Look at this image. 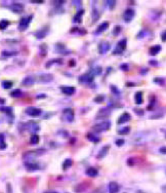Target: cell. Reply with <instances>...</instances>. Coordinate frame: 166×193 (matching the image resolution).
<instances>
[{
  "mask_svg": "<svg viewBox=\"0 0 166 193\" xmlns=\"http://www.w3.org/2000/svg\"><path fill=\"white\" fill-rule=\"evenodd\" d=\"M45 153V149H36V150H30V151H27L26 153H24L23 155V158L24 160H25L26 162L28 161V160H30V161H32V160H34L36 157H38V156H41L43 155V154Z\"/></svg>",
  "mask_w": 166,
  "mask_h": 193,
  "instance_id": "cell-1",
  "label": "cell"
},
{
  "mask_svg": "<svg viewBox=\"0 0 166 193\" xmlns=\"http://www.w3.org/2000/svg\"><path fill=\"white\" fill-rule=\"evenodd\" d=\"M110 127H111V122L108 121V120H105V121H102V122H99V123L95 124L92 127V130H93V132L99 134V132H106V130H108Z\"/></svg>",
  "mask_w": 166,
  "mask_h": 193,
  "instance_id": "cell-2",
  "label": "cell"
},
{
  "mask_svg": "<svg viewBox=\"0 0 166 193\" xmlns=\"http://www.w3.org/2000/svg\"><path fill=\"white\" fill-rule=\"evenodd\" d=\"M148 132H137L134 135V137L132 138V142L133 144H144V143L147 142L149 139H148Z\"/></svg>",
  "mask_w": 166,
  "mask_h": 193,
  "instance_id": "cell-3",
  "label": "cell"
},
{
  "mask_svg": "<svg viewBox=\"0 0 166 193\" xmlns=\"http://www.w3.org/2000/svg\"><path fill=\"white\" fill-rule=\"evenodd\" d=\"M126 45H127V40L126 39L120 40V41L117 43V45H116V47H115V49H114L113 54H114V55H121V54L123 53L124 51H125Z\"/></svg>",
  "mask_w": 166,
  "mask_h": 193,
  "instance_id": "cell-4",
  "label": "cell"
},
{
  "mask_svg": "<svg viewBox=\"0 0 166 193\" xmlns=\"http://www.w3.org/2000/svg\"><path fill=\"white\" fill-rule=\"evenodd\" d=\"M74 116H75V113H74L73 109L71 108H67L63 111V114H62V117H63V120L67 122H72L74 120Z\"/></svg>",
  "mask_w": 166,
  "mask_h": 193,
  "instance_id": "cell-5",
  "label": "cell"
},
{
  "mask_svg": "<svg viewBox=\"0 0 166 193\" xmlns=\"http://www.w3.org/2000/svg\"><path fill=\"white\" fill-rule=\"evenodd\" d=\"M32 21V15H29L27 18H23L19 23V30L20 31H25L28 27H29L30 23Z\"/></svg>",
  "mask_w": 166,
  "mask_h": 193,
  "instance_id": "cell-6",
  "label": "cell"
},
{
  "mask_svg": "<svg viewBox=\"0 0 166 193\" xmlns=\"http://www.w3.org/2000/svg\"><path fill=\"white\" fill-rule=\"evenodd\" d=\"M92 81H93V75L90 72L83 74V75L79 77V82H81V83H83V84H89Z\"/></svg>",
  "mask_w": 166,
  "mask_h": 193,
  "instance_id": "cell-7",
  "label": "cell"
},
{
  "mask_svg": "<svg viewBox=\"0 0 166 193\" xmlns=\"http://www.w3.org/2000/svg\"><path fill=\"white\" fill-rule=\"evenodd\" d=\"M134 15H135V11H133V9H131V8H128V9H126V11H124L123 20L126 22V23H129V22H131L133 20Z\"/></svg>",
  "mask_w": 166,
  "mask_h": 193,
  "instance_id": "cell-8",
  "label": "cell"
},
{
  "mask_svg": "<svg viewBox=\"0 0 166 193\" xmlns=\"http://www.w3.org/2000/svg\"><path fill=\"white\" fill-rule=\"evenodd\" d=\"M110 48H111V45L108 41H103L99 43V51L101 55H104V54L108 53L110 51Z\"/></svg>",
  "mask_w": 166,
  "mask_h": 193,
  "instance_id": "cell-9",
  "label": "cell"
},
{
  "mask_svg": "<svg viewBox=\"0 0 166 193\" xmlns=\"http://www.w3.org/2000/svg\"><path fill=\"white\" fill-rule=\"evenodd\" d=\"M26 113L29 116H33V117H36V116H39L40 114L42 113V111L39 109V108H35V107H29L26 109Z\"/></svg>",
  "mask_w": 166,
  "mask_h": 193,
  "instance_id": "cell-10",
  "label": "cell"
},
{
  "mask_svg": "<svg viewBox=\"0 0 166 193\" xmlns=\"http://www.w3.org/2000/svg\"><path fill=\"white\" fill-rule=\"evenodd\" d=\"M9 8H11L13 13H23V11H24V5L21 4V3H19V2H13V4L9 6Z\"/></svg>",
  "mask_w": 166,
  "mask_h": 193,
  "instance_id": "cell-11",
  "label": "cell"
},
{
  "mask_svg": "<svg viewBox=\"0 0 166 193\" xmlns=\"http://www.w3.org/2000/svg\"><path fill=\"white\" fill-rule=\"evenodd\" d=\"M38 80L42 83H47V82H50L53 80V76L51 74H41V75L38 77Z\"/></svg>",
  "mask_w": 166,
  "mask_h": 193,
  "instance_id": "cell-12",
  "label": "cell"
},
{
  "mask_svg": "<svg viewBox=\"0 0 166 193\" xmlns=\"http://www.w3.org/2000/svg\"><path fill=\"white\" fill-rule=\"evenodd\" d=\"M61 90L63 94H67V96H72V94H75L76 88L74 86H62Z\"/></svg>",
  "mask_w": 166,
  "mask_h": 193,
  "instance_id": "cell-13",
  "label": "cell"
},
{
  "mask_svg": "<svg viewBox=\"0 0 166 193\" xmlns=\"http://www.w3.org/2000/svg\"><path fill=\"white\" fill-rule=\"evenodd\" d=\"M130 118H131L130 114L127 113V112H125V113H123V114H122V115L119 117V119H118L117 123H118V124H123V123H125V122L129 121V120H130Z\"/></svg>",
  "mask_w": 166,
  "mask_h": 193,
  "instance_id": "cell-14",
  "label": "cell"
},
{
  "mask_svg": "<svg viewBox=\"0 0 166 193\" xmlns=\"http://www.w3.org/2000/svg\"><path fill=\"white\" fill-rule=\"evenodd\" d=\"M47 32H48V28L47 27H44V28H42V29H40L39 31H37L35 33L36 38H38V39H42V38H44L45 36H46Z\"/></svg>",
  "mask_w": 166,
  "mask_h": 193,
  "instance_id": "cell-15",
  "label": "cell"
},
{
  "mask_svg": "<svg viewBox=\"0 0 166 193\" xmlns=\"http://www.w3.org/2000/svg\"><path fill=\"white\" fill-rule=\"evenodd\" d=\"M34 83H35V78H34L33 76H27V77H25V79L22 81V84H23L24 86H31V85H33Z\"/></svg>",
  "mask_w": 166,
  "mask_h": 193,
  "instance_id": "cell-16",
  "label": "cell"
},
{
  "mask_svg": "<svg viewBox=\"0 0 166 193\" xmlns=\"http://www.w3.org/2000/svg\"><path fill=\"white\" fill-rule=\"evenodd\" d=\"M109 28V23L108 22H104V23H102L101 25L97 27V29L95 30V34H101V33H103V32H105L106 30Z\"/></svg>",
  "mask_w": 166,
  "mask_h": 193,
  "instance_id": "cell-17",
  "label": "cell"
},
{
  "mask_svg": "<svg viewBox=\"0 0 166 193\" xmlns=\"http://www.w3.org/2000/svg\"><path fill=\"white\" fill-rule=\"evenodd\" d=\"M109 150H110V146H105V147H103L101 150H99V154L97 155V159H102V158H104L108 154V151H109Z\"/></svg>",
  "mask_w": 166,
  "mask_h": 193,
  "instance_id": "cell-18",
  "label": "cell"
},
{
  "mask_svg": "<svg viewBox=\"0 0 166 193\" xmlns=\"http://www.w3.org/2000/svg\"><path fill=\"white\" fill-rule=\"evenodd\" d=\"M119 185L116 182H111L109 184V193H118L119 192Z\"/></svg>",
  "mask_w": 166,
  "mask_h": 193,
  "instance_id": "cell-19",
  "label": "cell"
},
{
  "mask_svg": "<svg viewBox=\"0 0 166 193\" xmlns=\"http://www.w3.org/2000/svg\"><path fill=\"white\" fill-rule=\"evenodd\" d=\"M25 166L28 170H31V172H33V170H38L40 168V166H38L37 163H34V162H32V161L25 162Z\"/></svg>",
  "mask_w": 166,
  "mask_h": 193,
  "instance_id": "cell-20",
  "label": "cell"
},
{
  "mask_svg": "<svg viewBox=\"0 0 166 193\" xmlns=\"http://www.w3.org/2000/svg\"><path fill=\"white\" fill-rule=\"evenodd\" d=\"M160 51H161V46L160 45H154V46H152V47L150 48L149 53H150V55L151 56H156V55H158Z\"/></svg>",
  "mask_w": 166,
  "mask_h": 193,
  "instance_id": "cell-21",
  "label": "cell"
},
{
  "mask_svg": "<svg viewBox=\"0 0 166 193\" xmlns=\"http://www.w3.org/2000/svg\"><path fill=\"white\" fill-rule=\"evenodd\" d=\"M84 15V11L83 9H81V11H79L77 13H76L75 15H74L73 18V22L74 23H79V22H81V19H82V15Z\"/></svg>",
  "mask_w": 166,
  "mask_h": 193,
  "instance_id": "cell-22",
  "label": "cell"
},
{
  "mask_svg": "<svg viewBox=\"0 0 166 193\" xmlns=\"http://www.w3.org/2000/svg\"><path fill=\"white\" fill-rule=\"evenodd\" d=\"M134 100H135V103H137V105H141V104H143V102H144L143 92H137V94H135V96H134Z\"/></svg>",
  "mask_w": 166,
  "mask_h": 193,
  "instance_id": "cell-23",
  "label": "cell"
},
{
  "mask_svg": "<svg viewBox=\"0 0 166 193\" xmlns=\"http://www.w3.org/2000/svg\"><path fill=\"white\" fill-rule=\"evenodd\" d=\"M97 174H99V170L95 168H88L86 170V175L89 177H95L97 176Z\"/></svg>",
  "mask_w": 166,
  "mask_h": 193,
  "instance_id": "cell-24",
  "label": "cell"
},
{
  "mask_svg": "<svg viewBox=\"0 0 166 193\" xmlns=\"http://www.w3.org/2000/svg\"><path fill=\"white\" fill-rule=\"evenodd\" d=\"M11 96L13 98H20V96H23V92L21 89H15L11 92Z\"/></svg>",
  "mask_w": 166,
  "mask_h": 193,
  "instance_id": "cell-25",
  "label": "cell"
},
{
  "mask_svg": "<svg viewBox=\"0 0 166 193\" xmlns=\"http://www.w3.org/2000/svg\"><path fill=\"white\" fill-rule=\"evenodd\" d=\"M30 143L33 145H36L37 143H39V136L36 134H33L31 136V139H30Z\"/></svg>",
  "mask_w": 166,
  "mask_h": 193,
  "instance_id": "cell-26",
  "label": "cell"
},
{
  "mask_svg": "<svg viewBox=\"0 0 166 193\" xmlns=\"http://www.w3.org/2000/svg\"><path fill=\"white\" fill-rule=\"evenodd\" d=\"M86 138L88 139L89 141H91V142H95V143H97V142H99V137H97L95 135H92V134H88L86 136Z\"/></svg>",
  "mask_w": 166,
  "mask_h": 193,
  "instance_id": "cell-27",
  "label": "cell"
},
{
  "mask_svg": "<svg viewBox=\"0 0 166 193\" xmlns=\"http://www.w3.org/2000/svg\"><path fill=\"white\" fill-rule=\"evenodd\" d=\"M72 164H73L72 159H66L63 163V168L64 170H67V168H69L70 166H72Z\"/></svg>",
  "mask_w": 166,
  "mask_h": 193,
  "instance_id": "cell-28",
  "label": "cell"
},
{
  "mask_svg": "<svg viewBox=\"0 0 166 193\" xmlns=\"http://www.w3.org/2000/svg\"><path fill=\"white\" fill-rule=\"evenodd\" d=\"M6 147V143L4 141V136L0 134V149H5Z\"/></svg>",
  "mask_w": 166,
  "mask_h": 193,
  "instance_id": "cell-29",
  "label": "cell"
},
{
  "mask_svg": "<svg viewBox=\"0 0 166 193\" xmlns=\"http://www.w3.org/2000/svg\"><path fill=\"white\" fill-rule=\"evenodd\" d=\"M9 23L8 21H6V20H2V21H0V29L1 30H4L6 29L7 27H8Z\"/></svg>",
  "mask_w": 166,
  "mask_h": 193,
  "instance_id": "cell-30",
  "label": "cell"
},
{
  "mask_svg": "<svg viewBox=\"0 0 166 193\" xmlns=\"http://www.w3.org/2000/svg\"><path fill=\"white\" fill-rule=\"evenodd\" d=\"M11 86H13V82L11 81H8V80H6V81H2V87L4 88V89H8V88H11Z\"/></svg>",
  "mask_w": 166,
  "mask_h": 193,
  "instance_id": "cell-31",
  "label": "cell"
},
{
  "mask_svg": "<svg viewBox=\"0 0 166 193\" xmlns=\"http://www.w3.org/2000/svg\"><path fill=\"white\" fill-rule=\"evenodd\" d=\"M129 132H130V127H129V126H126V127L121 128V130H118V132L121 134V135H127Z\"/></svg>",
  "mask_w": 166,
  "mask_h": 193,
  "instance_id": "cell-32",
  "label": "cell"
},
{
  "mask_svg": "<svg viewBox=\"0 0 166 193\" xmlns=\"http://www.w3.org/2000/svg\"><path fill=\"white\" fill-rule=\"evenodd\" d=\"M101 72H102L101 67H97V68H93V69L90 71V73L92 74L93 76H95V75H99V74H101Z\"/></svg>",
  "mask_w": 166,
  "mask_h": 193,
  "instance_id": "cell-33",
  "label": "cell"
},
{
  "mask_svg": "<svg viewBox=\"0 0 166 193\" xmlns=\"http://www.w3.org/2000/svg\"><path fill=\"white\" fill-rule=\"evenodd\" d=\"M111 90H112V92H114V94H115V96H120V92L117 89V87H116V86L112 85L111 86Z\"/></svg>",
  "mask_w": 166,
  "mask_h": 193,
  "instance_id": "cell-34",
  "label": "cell"
},
{
  "mask_svg": "<svg viewBox=\"0 0 166 193\" xmlns=\"http://www.w3.org/2000/svg\"><path fill=\"white\" fill-rule=\"evenodd\" d=\"M2 55L3 56H6V57H11V56L17 55V53H15V51H3Z\"/></svg>",
  "mask_w": 166,
  "mask_h": 193,
  "instance_id": "cell-35",
  "label": "cell"
},
{
  "mask_svg": "<svg viewBox=\"0 0 166 193\" xmlns=\"http://www.w3.org/2000/svg\"><path fill=\"white\" fill-rule=\"evenodd\" d=\"M115 1H106V4L109 5L110 9H113V7L115 6Z\"/></svg>",
  "mask_w": 166,
  "mask_h": 193,
  "instance_id": "cell-36",
  "label": "cell"
},
{
  "mask_svg": "<svg viewBox=\"0 0 166 193\" xmlns=\"http://www.w3.org/2000/svg\"><path fill=\"white\" fill-rule=\"evenodd\" d=\"M105 100V96H97L95 99V101L97 102V103H102V102Z\"/></svg>",
  "mask_w": 166,
  "mask_h": 193,
  "instance_id": "cell-37",
  "label": "cell"
},
{
  "mask_svg": "<svg viewBox=\"0 0 166 193\" xmlns=\"http://www.w3.org/2000/svg\"><path fill=\"white\" fill-rule=\"evenodd\" d=\"M123 144H124V140L123 139H119V140H117L116 141V145H117V146H123Z\"/></svg>",
  "mask_w": 166,
  "mask_h": 193,
  "instance_id": "cell-38",
  "label": "cell"
},
{
  "mask_svg": "<svg viewBox=\"0 0 166 193\" xmlns=\"http://www.w3.org/2000/svg\"><path fill=\"white\" fill-rule=\"evenodd\" d=\"M120 68H121V69L123 70V71H127V70L129 69V68H128V65H126V64H124V65H121V66H120Z\"/></svg>",
  "mask_w": 166,
  "mask_h": 193,
  "instance_id": "cell-39",
  "label": "cell"
},
{
  "mask_svg": "<svg viewBox=\"0 0 166 193\" xmlns=\"http://www.w3.org/2000/svg\"><path fill=\"white\" fill-rule=\"evenodd\" d=\"M159 151H160V153H162V154H166V147H165V146L161 147L159 149Z\"/></svg>",
  "mask_w": 166,
  "mask_h": 193,
  "instance_id": "cell-40",
  "label": "cell"
},
{
  "mask_svg": "<svg viewBox=\"0 0 166 193\" xmlns=\"http://www.w3.org/2000/svg\"><path fill=\"white\" fill-rule=\"evenodd\" d=\"M161 39L162 41H166V30L161 34Z\"/></svg>",
  "mask_w": 166,
  "mask_h": 193,
  "instance_id": "cell-41",
  "label": "cell"
},
{
  "mask_svg": "<svg viewBox=\"0 0 166 193\" xmlns=\"http://www.w3.org/2000/svg\"><path fill=\"white\" fill-rule=\"evenodd\" d=\"M141 109H134V112L137 114H139V115H143L144 114V111H141Z\"/></svg>",
  "mask_w": 166,
  "mask_h": 193,
  "instance_id": "cell-42",
  "label": "cell"
},
{
  "mask_svg": "<svg viewBox=\"0 0 166 193\" xmlns=\"http://www.w3.org/2000/svg\"><path fill=\"white\" fill-rule=\"evenodd\" d=\"M120 30H121V28H120L119 26H117V27H116V30H115V32H114V34H118V32H119Z\"/></svg>",
  "mask_w": 166,
  "mask_h": 193,
  "instance_id": "cell-43",
  "label": "cell"
},
{
  "mask_svg": "<svg viewBox=\"0 0 166 193\" xmlns=\"http://www.w3.org/2000/svg\"><path fill=\"white\" fill-rule=\"evenodd\" d=\"M161 190L163 191V193H166V185H164V186L161 187Z\"/></svg>",
  "mask_w": 166,
  "mask_h": 193,
  "instance_id": "cell-44",
  "label": "cell"
},
{
  "mask_svg": "<svg viewBox=\"0 0 166 193\" xmlns=\"http://www.w3.org/2000/svg\"><path fill=\"white\" fill-rule=\"evenodd\" d=\"M150 64H151V65H157V62H153V61H151V62H150Z\"/></svg>",
  "mask_w": 166,
  "mask_h": 193,
  "instance_id": "cell-45",
  "label": "cell"
},
{
  "mask_svg": "<svg viewBox=\"0 0 166 193\" xmlns=\"http://www.w3.org/2000/svg\"><path fill=\"white\" fill-rule=\"evenodd\" d=\"M45 193H57V192H55V191H48V192H45Z\"/></svg>",
  "mask_w": 166,
  "mask_h": 193,
  "instance_id": "cell-46",
  "label": "cell"
},
{
  "mask_svg": "<svg viewBox=\"0 0 166 193\" xmlns=\"http://www.w3.org/2000/svg\"><path fill=\"white\" fill-rule=\"evenodd\" d=\"M92 193H102V192H99V191H95V192H92Z\"/></svg>",
  "mask_w": 166,
  "mask_h": 193,
  "instance_id": "cell-47",
  "label": "cell"
},
{
  "mask_svg": "<svg viewBox=\"0 0 166 193\" xmlns=\"http://www.w3.org/2000/svg\"><path fill=\"white\" fill-rule=\"evenodd\" d=\"M165 173H166V170H165Z\"/></svg>",
  "mask_w": 166,
  "mask_h": 193,
  "instance_id": "cell-48",
  "label": "cell"
}]
</instances>
